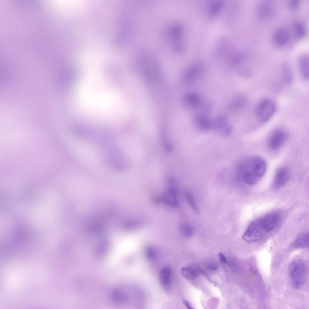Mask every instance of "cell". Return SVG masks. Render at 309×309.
Returning a JSON list of instances; mask_svg holds the SVG:
<instances>
[{"label":"cell","mask_w":309,"mask_h":309,"mask_svg":"<svg viewBox=\"0 0 309 309\" xmlns=\"http://www.w3.org/2000/svg\"><path fill=\"white\" fill-rule=\"evenodd\" d=\"M280 219L279 213L273 212L255 220L248 226L242 235L243 239L248 243L254 242L263 239L276 228Z\"/></svg>","instance_id":"cell-1"},{"label":"cell","mask_w":309,"mask_h":309,"mask_svg":"<svg viewBox=\"0 0 309 309\" xmlns=\"http://www.w3.org/2000/svg\"><path fill=\"white\" fill-rule=\"evenodd\" d=\"M266 164L262 158L253 156L245 158L239 163L237 174L246 184L252 185L257 182L265 174Z\"/></svg>","instance_id":"cell-2"},{"label":"cell","mask_w":309,"mask_h":309,"mask_svg":"<svg viewBox=\"0 0 309 309\" xmlns=\"http://www.w3.org/2000/svg\"><path fill=\"white\" fill-rule=\"evenodd\" d=\"M288 273L293 287L295 289L301 288L305 282L306 274L304 262L298 259L293 261L289 265Z\"/></svg>","instance_id":"cell-3"},{"label":"cell","mask_w":309,"mask_h":309,"mask_svg":"<svg viewBox=\"0 0 309 309\" xmlns=\"http://www.w3.org/2000/svg\"><path fill=\"white\" fill-rule=\"evenodd\" d=\"M276 107L271 99L266 98L260 101L256 105L255 113L256 116L263 122L269 120L274 114Z\"/></svg>","instance_id":"cell-4"},{"label":"cell","mask_w":309,"mask_h":309,"mask_svg":"<svg viewBox=\"0 0 309 309\" xmlns=\"http://www.w3.org/2000/svg\"><path fill=\"white\" fill-rule=\"evenodd\" d=\"M107 157L109 163L115 171H121L124 169V159L121 152L114 145L110 146L107 148Z\"/></svg>","instance_id":"cell-5"},{"label":"cell","mask_w":309,"mask_h":309,"mask_svg":"<svg viewBox=\"0 0 309 309\" xmlns=\"http://www.w3.org/2000/svg\"><path fill=\"white\" fill-rule=\"evenodd\" d=\"M167 31V36L173 43L174 49L178 52L183 50L184 46L181 40L183 33L181 26L177 24H173L168 27Z\"/></svg>","instance_id":"cell-6"},{"label":"cell","mask_w":309,"mask_h":309,"mask_svg":"<svg viewBox=\"0 0 309 309\" xmlns=\"http://www.w3.org/2000/svg\"><path fill=\"white\" fill-rule=\"evenodd\" d=\"M275 11L274 5L272 1H262L258 4L256 7V16L261 21H268L274 16Z\"/></svg>","instance_id":"cell-7"},{"label":"cell","mask_w":309,"mask_h":309,"mask_svg":"<svg viewBox=\"0 0 309 309\" xmlns=\"http://www.w3.org/2000/svg\"><path fill=\"white\" fill-rule=\"evenodd\" d=\"M288 138L287 133L281 129L274 131L270 135L268 141V145L270 149L276 150L283 145Z\"/></svg>","instance_id":"cell-8"},{"label":"cell","mask_w":309,"mask_h":309,"mask_svg":"<svg viewBox=\"0 0 309 309\" xmlns=\"http://www.w3.org/2000/svg\"><path fill=\"white\" fill-rule=\"evenodd\" d=\"M289 177V172L286 167H282L276 170L274 176L273 186L276 188L282 187L287 183Z\"/></svg>","instance_id":"cell-9"},{"label":"cell","mask_w":309,"mask_h":309,"mask_svg":"<svg viewBox=\"0 0 309 309\" xmlns=\"http://www.w3.org/2000/svg\"><path fill=\"white\" fill-rule=\"evenodd\" d=\"M289 37V31L283 27H279L276 29L273 35L274 42L276 45L280 47L285 46L288 43Z\"/></svg>","instance_id":"cell-10"},{"label":"cell","mask_w":309,"mask_h":309,"mask_svg":"<svg viewBox=\"0 0 309 309\" xmlns=\"http://www.w3.org/2000/svg\"><path fill=\"white\" fill-rule=\"evenodd\" d=\"M203 68V64L200 62L196 63L189 67L186 73V82L190 83L195 81L202 73Z\"/></svg>","instance_id":"cell-11"},{"label":"cell","mask_w":309,"mask_h":309,"mask_svg":"<svg viewBox=\"0 0 309 309\" xmlns=\"http://www.w3.org/2000/svg\"><path fill=\"white\" fill-rule=\"evenodd\" d=\"M298 63L300 74L305 80L309 78V57L306 53H303L298 56Z\"/></svg>","instance_id":"cell-12"},{"label":"cell","mask_w":309,"mask_h":309,"mask_svg":"<svg viewBox=\"0 0 309 309\" xmlns=\"http://www.w3.org/2000/svg\"><path fill=\"white\" fill-rule=\"evenodd\" d=\"M172 271L170 268L165 267L161 270L159 274V282L164 290L170 289L171 282Z\"/></svg>","instance_id":"cell-13"},{"label":"cell","mask_w":309,"mask_h":309,"mask_svg":"<svg viewBox=\"0 0 309 309\" xmlns=\"http://www.w3.org/2000/svg\"><path fill=\"white\" fill-rule=\"evenodd\" d=\"M162 201L167 205L171 207H175L178 204V200L175 191L170 190L165 192L162 195Z\"/></svg>","instance_id":"cell-14"},{"label":"cell","mask_w":309,"mask_h":309,"mask_svg":"<svg viewBox=\"0 0 309 309\" xmlns=\"http://www.w3.org/2000/svg\"><path fill=\"white\" fill-rule=\"evenodd\" d=\"M197 126L200 129L205 130L209 129L212 123L206 116L203 115L197 116L195 119Z\"/></svg>","instance_id":"cell-15"},{"label":"cell","mask_w":309,"mask_h":309,"mask_svg":"<svg viewBox=\"0 0 309 309\" xmlns=\"http://www.w3.org/2000/svg\"><path fill=\"white\" fill-rule=\"evenodd\" d=\"M282 76L284 81L288 84L292 83L293 79V75L291 68L287 63H284L282 67Z\"/></svg>","instance_id":"cell-16"},{"label":"cell","mask_w":309,"mask_h":309,"mask_svg":"<svg viewBox=\"0 0 309 309\" xmlns=\"http://www.w3.org/2000/svg\"><path fill=\"white\" fill-rule=\"evenodd\" d=\"M186 100L187 104L192 107H197L201 103L200 96L194 92L190 93L187 94L186 97Z\"/></svg>","instance_id":"cell-17"},{"label":"cell","mask_w":309,"mask_h":309,"mask_svg":"<svg viewBox=\"0 0 309 309\" xmlns=\"http://www.w3.org/2000/svg\"><path fill=\"white\" fill-rule=\"evenodd\" d=\"M246 99L243 97H237L231 104L229 108L231 110L238 111L243 109L246 105Z\"/></svg>","instance_id":"cell-18"},{"label":"cell","mask_w":309,"mask_h":309,"mask_svg":"<svg viewBox=\"0 0 309 309\" xmlns=\"http://www.w3.org/2000/svg\"><path fill=\"white\" fill-rule=\"evenodd\" d=\"M294 27L295 33L298 38L302 39L306 36L307 32L306 27L302 22L299 21L296 22Z\"/></svg>","instance_id":"cell-19"},{"label":"cell","mask_w":309,"mask_h":309,"mask_svg":"<svg viewBox=\"0 0 309 309\" xmlns=\"http://www.w3.org/2000/svg\"><path fill=\"white\" fill-rule=\"evenodd\" d=\"M295 246L297 247L307 248L309 245V234L306 233L299 237L295 241Z\"/></svg>","instance_id":"cell-20"},{"label":"cell","mask_w":309,"mask_h":309,"mask_svg":"<svg viewBox=\"0 0 309 309\" xmlns=\"http://www.w3.org/2000/svg\"><path fill=\"white\" fill-rule=\"evenodd\" d=\"M223 3L220 1L215 2L211 4L209 7V13L212 17L217 14L221 9Z\"/></svg>","instance_id":"cell-21"},{"label":"cell","mask_w":309,"mask_h":309,"mask_svg":"<svg viewBox=\"0 0 309 309\" xmlns=\"http://www.w3.org/2000/svg\"><path fill=\"white\" fill-rule=\"evenodd\" d=\"M181 272L184 277L189 279H193L196 276L195 271L189 267H183L181 269Z\"/></svg>","instance_id":"cell-22"},{"label":"cell","mask_w":309,"mask_h":309,"mask_svg":"<svg viewBox=\"0 0 309 309\" xmlns=\"http://www.w3.org/2000/svg\"><path fill=\"white\" fill-rule=\"evenodd\" d=\"M185 195L186 199L192 208L196 213H199V210L192 195L189 193H186Z\"/></svg>","instance_id":"cell-23"},{"label":"cell","mask_w":309,"mask_h":309,"mask_svg":"<svg viewBox=\"0 0 309 309\" xmlns=\"http://www.w3.org/2000/svg\"><path fill=\"white\" fill-rule=\"evenodd\" d=\"M181 231L184 235L189 237L191 236L193 233V229L192 227L187 224L183 225L181 227Z\"/></svg>","instance_id":"cell-24"},{"label":"cell","mask_w":309,"mask_h":309,"mask_svg":"<svg viewBox=\"0 0 309 309\" xmlns=\"http://www.w3.org/2000/svg\"><path fill=\"white\" fill-rule=\"evenodd\" d=\"M155 252L154 250L151 247H148L146 249L145 253L146 256L150 260H152L154 258Z\"/></svg>","instance_id":"cell-25"},{"label":"cell","mask_w":309,"mask_h":309,"mask_svg":"<svg viewBox=\"0 0 309 309\" xmlns=\"http://www.w3.org/2000/svg\"><path fill=\"white\" fill-rule=\"evenodd\" d=\"M288 4L291 9L295 10L299 8L300 2L298 0H290L288 2Z\"/></svg>","instance_id":"cell-26"},{"label":"cell","mask_w":309,"mask_h":309,"mask_svg":"<svg viewBox=\"0 0 309 309\" xmlns=\"http://www.w3.org/2000/svg\"><path fill=\"white\" fill-rule=\"evenodd\" d=\"M220 261L222 263H226L227 260L225 256L221 253H220L218 254Z\"/></svg>","instance_id":"cell-27"},{"label":"cell","mask_w":309,"mask_h":309,"mask_svg":"<svg viewBox=\"0 0 309 309\" xmlns=\"http://www.w3.org/2000/svg\"><path fill=\"white\" fill-rule=\"evenodd\" d=\"M183 303L184 305L187 308L189 309H192L193 308V307L191 306L190 303L187 301L186 300L184 301Z\"/></svg>","instance_id":"cell-28"}]
</instances>
